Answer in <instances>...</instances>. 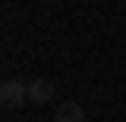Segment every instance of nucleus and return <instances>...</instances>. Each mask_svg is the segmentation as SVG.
<instances>
[{
  "label": "nucleus",
  "mask_w": 126,
  "mask_h": 122,
  "mask_svg": "<svg viewBox=\"0 0 126 122\" xmlns=\"http://www.w3.org/2000/svg\"><path fill=\"white\" fill-rule=\"evenodd\" d=\"M27 99H31L27 95V84H19V80H4L0 84V107H4V111H16Z\"/></svg>",
  "instance_id": "nucleus-1"
},
{
  "label": "nucleus",
  "mask_w": 126,
  "mask_h": 122,
  "mask_svg": "<svg viewBox=\"0 0 126 122\" xmlns=\"http://www.w3.org/2000/svg\"><path fill=\"white\" fill-rule=\"evenodd\" d=\"M27 95H31V103H50L54 99V84L46 76H34V80H27Z\"/></svg>",
  "instance_id": "nucleus-2"
},
{
  "label": "nucleus",
  "mask_w": 126,
  "mask_h": 122,
  "mask_svg": "<svg viewBox=\"0 0 126 122\" xmlns=\"http://www.w3.org/2000/svg\"><path fill=\"white\" fill-rule=\"evenodd\" d=\"M54 122H84V107L80 103H61L54 111Z\"/></svg>",
  "instance_id": "nucleus-3"
}]
</instances>
